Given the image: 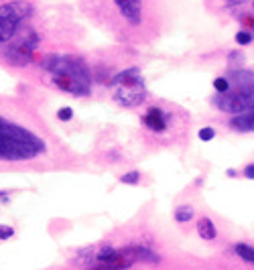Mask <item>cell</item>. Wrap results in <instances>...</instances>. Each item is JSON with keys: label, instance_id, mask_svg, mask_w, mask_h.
<instances>
[{"label": "cell", "instance_id": "6da1fadb", "mask_svg": "<svg viewBox=\"0 0 254 270\" xmlns=\"http://www.w3.org/2000/svg\"><path fill=\"white\" fill-rule=\"evenodd\" d=\"M41 69L51 73V83L71 96H88L92 92V75L79 59L49 53L41 59Z\"/></svg>", "mask_w": 254, "mask_h": 270}, {"label": "cell", "instance_id": "7a4b0ae2", "mask_svg": "<svg viewBox=\"0 0 254 270\" xmlns=\"http://www.w3.org/2000/svg\"><path fill=\"white\" fill-rule=\"evenodd\" d=\"M47 150L45 140L25 126L0 116V163L33 161Z\"/></svg>", "mask_w": 254, "mask_h": 270}, {"label": "cell", "instance_id": "3957f363", "mask_svg": "<svg viewBox=\"0 0 254 270\" xmlns=\"http://www.w3.org/2000/svg\"><path fill=\"white\" fill-rule=\"evenodd\" d=\"M110 85L114 87V100L124 108H136L146 100L144 81L136 67L114 75Z\"/></svg>", "mask_w": 254, "mask_h": 270}, {"label": "cell", "instance_id": "277c9868", "mask_svg": "<svg viewBox=\"0 0 254 270\" xmlns=\"http://www.w3.org/2000/svg\"><path fill=\"white\" fill-rule=\"evenodd\" d=\"M33 6L23 0H14V2L0 6V43L6 45L14 39V35L20 31V25L31 16Z\"/></svg>", "mask_w": 254, "mask_h": 270}, {"label": "cell", "instance_id": "5b68a950", "mask_svg": "<svg viewBox=\"0 0 254 270\" xmlns=\"http://www.w3.org/2000/svg\"><path fill=\"white\" fill-rule=\"evenodd\" d=\"M37 45H39V35L33 29H23V31H18L14 35L12 41L6 43L4 55L12 65L23 67V65L31 63Z\"/></svg>", "mask_w": 254, "mask_h": 270}, {"label": "cell", "instance_id": "8992f818", "mask_svg": "<svg viewBox=\"0 0 254 270\" xmlns=\"http://www.w3.org/2000/svg\"><path fill=\"white\" fill-rule=\"evenodd\" d=\"M214 104L228 114H242V112L250 110L254 106V94L248 92H238V89H228L226 94H218L214 98Z\"/></svg>", "mask_w": 254, "mask_h": 270}, {"label": "cell", "instance_id": "52a82bcc", "mask_svg": "<svg viewBox=\"0 0 254 270\" xmlns=\"http://www.w3.org/2000/svg\"><path fill=\"white\" fill-rule=\"evenodd\" d=\"M230 89H238V92L254 94V71L250 69H236L228 75Z\"/></svg>", "mask_w": 254, "mask_h": 270}, {"label": "cell", "instance_id": "ba28073f", "mask_svg": "<svg viewBox=\"0 0 254 270\" xmlns=\"http://www.w3.org/2000/svg\"><path fill=\"white\" fill-rule=\"evenodd\" d=\"M114 2L120 8L122 16L128 20L132 27L140 25V20H142V0H114Z\"/></svg>", "mask_w": 254, "mask_h": 270}, {"label": "cell", "instance_id": "9c48e42d", "mask_svg": "<svg viewBox=\"0 0 254 270\" xmlns=\"http://www.w3.org/2000/svg\"><path fill=\"white\" fill-rule=\"evenodd\" d=\"M142 122L153 132H165L167 130V116L161 108H149L146 114L142 116Z\"/></svg>", "mask_w": 254, "mask_h": 270}, {"label": "cell", "instance_id": "30bf717a", "mask_svg": "<svg viewBox=\"0 0 254 270\" xmlns=\"http://www.w3.org/2000/svg\"><path fill=\"white\" fill-rule=\"evenodd\" d=\"M230 126L238 132H254V106L242 114H236L230 118Z\"/></svg>", "mask_w": 254, "mask_h": 270}, {"label": "cell", "instance_id": "8fae6325", "mask_svg": "<svg viewBox=\"0 0 254 270\" xmlns=\"http://www.w3.org/2000/svg\"><path fill=\"white\" fill-rule=\"evenodd\" d=\"M197 234L201 240H214L218 236V230L214 226V221H211L209 217H201L197 221Z\"/></svg>", "mask_w": 254, "mask_h": 270}, {"label": "cell", "instance_id": "7c38bea8", "mask_svg": "<svg viewBox=\"0 0 254 270\" xmlns=\"http://www.w3.org/2000/svg\"><path fill=\"white\" fill-rule=\"evenodd\" d=\"M234 252H236V254H238V258H242L244 262L254 264V246L244 244V242H238V244L234 246Z\"/></svg>", "mask_w": 254, "mask_h": 270}, {"label": "cell", "instance_id": "4fadbf2b", "mask_svg": "<svg viewBox=\"0 0 254 270\" xmlns=\"http://www.w3.org/2000/svg\"><path fill=\"white\" fill-rule=\"evenodd\" d=\"M191 217H193V207L191 205H179L175 209V219L179 223H185V221H189Z\"/></svg>", "mask_w": 254, "mask_h": 270}, {"label": "cell", "instance_id": "5bb4252c", "mask_svg": "<svg viewBox=\"0 0 254 270\" xmlns=\"http://www.w3.org/2000/svg\"><path fill=\"white\" fill-rule=\"evenodd\" d=\"M120 183L124 185H138L140 183V173L138 171H128L120 177Z\"/></svg>", "mask_w": 254, "mask_h": 270}, {"label": "cell", "instance_id": "9a60e30c", "mask_svg": "<svg viewBox=\"0 0 254 270\" xmlns=\"http://www.w3.org/2000/svg\"><path fill=\"white\" fill-rule=\"evenodd\" d=\"M252 41H254V35H252L250 31H244V29H242V31H238V33H236V43H238V45H242V47L250 45Z\"/></svg>", "mask_w": 254, "mask_h": 270}, {"label": "cell", "instance_id": "2e32d148", "mask_svg": "<svg viewBox=\"0 0 254 270\" xmlns=\"http://www.w3.org/2000/svg\"><path fill=\"white\" fill-rule=\"evenodd\" d=\"M214 89L218 94H226L228 89H230V81H228V77H216L214 79Z\"/></svg>", "mask_w": 254, "mask_h": 270}, {"label": "cell", "instance_id": "e0dca14e", "mask_svg": "<svg viewBox=\"0 0 254 270\" xmlns=\"http://www.w3.org/2000/svg\"><path fill=\"white\" fill-rule=\"evenodd\" d=\"M57 118H59L61 122H69V120L73 118V110H71L69 106L59 108V110H57Z\"/></svg>", "mask_w": 254, "mask_h": 270}, {"label": "cell", "instance_id": "ac0fdd59", "mask_svg": "<svg viewBox=\"0 0 254 270\" xmlns=\"http://www.w3.org/2000/svg\"><path fill=\"white\" fill-rule=\"evenodd\" d=\"M197 136H199V140L207 142V140H211V138L216 136V130H214V128H209V126H205V128H201V130L197 132Z\"/></svg>", "mask_w": 254, "mask_h": 270}, {"label": "cell", "instance_id": "d6986e66", "mask_svg": "<svg viewBox=\"0 0 254 270\" xmlns=\"http://www.w3.org/2000/svg\"><path fill=\"white\" fill-rule=\"evenodd\" d=\"M12 236H14V228L0 223V240H10Z\"/></svg>", "mask_w": 254, "mask_h": 270}, {"label": "cell", "instance_id": "ffe728a7", "mask_svg": "<svg viewBox=\"0 0 254 270\" xmlns=\"http://www.w3.org/2000/svg\"><path fill=\"white\" fill-rule=\"evenodd\" d=\"M244 177H246V179H254V163L246 165V169H244Z\"/></svg>", "mask_w": 254, "mask_h": 270}, {"label": "cell", "instance_id": "44dd1931", "mask_svg": "<svg viewBox=\"0 0 254 270\" xmlns=\"http://www.w3.org/2000/svg\"><path fill=\"white\" fill-rule=\"evenodd\" d=\"M226 175H228V177H236V171H234V169H228Z\"/></svg>", "mask_w": 254, "mask_h": 270}, {"label": "cell", "instance_id": "7402d4cb", "mask_svg": "<svg viewBox=\"0 0 254 270\" xmlns=\"http://www.w3.org/2000/svg\"><path fill=\"white\" fill-rule=\"evenodd\" d=\"M0 195H4V191H0Z\"/></svg>", "mask_w": 254, "mask_h": 270}]
</instances>
